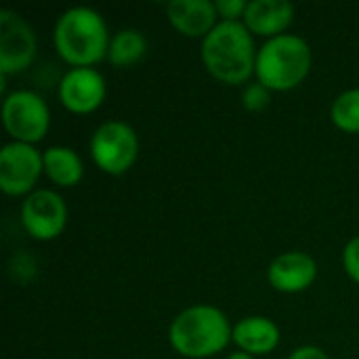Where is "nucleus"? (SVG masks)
<instances>
[{"mask_svg": "<svg viewBox=\"0 0 359 359\" xmlns=\"http://www.w3.org/2000/svg\"><path fill=\"white\" fill-rule=\"evenodd\" d=\"M202 61L225 84H244L257 72L255 42L240 21H221L202 42Z\"/></svg>", "mask_w": 359, "mask_h": 359, "instance_id": "1", "label": "nucleus"}, {"mask_svg": "<svg viewBox=\"0 0 359 359\" xmlns=\"http://www.w3.org/2000/svg\"><path fill=\"white\" fill-rule=\"evenodd\" d=\"M168 339L175 351L183 358L204 359L227 347L233 339V328L217 307L196 305L175 318Z\"/></svg>", "mask_w": 359, "mask_h": 359, "instance_id": "2", "label": "nucleus"}, {"mask_svg": "<svg viewBox=\"0 0 359 359\" xmlns=\"http://www.w3.org/2000/svg\"><path fill=\"white\" fill-rule=\"evenodd\" d=\"M109 36L103 17L86 6L69 8L55 27V46L63 61L76 67H88L101 61L109 50Z\"/></svg>", "mask_w": 359, "mask_h": 359, "instance_id": "3", "label": "nucleus"}, {"mask_svg": "<svg viewBox=\"0 0 359 359\" xmlns=\"http://www.w3.org/2000/svg\"><path fill=\"white\" fill-rule=\"evenodd\" d=\"M311 69L309 44L292 34L269 38L257 55V78L269 90L297 88Z\"/></svg>", "mask_w": 359, "mask_h": 359, "instance_id": "4", "label": "nucleus"}, {"mask_svg": "<svg viewBox=\"0 0 359 359\" xmlns=\"http://www.w3.org/2000/svg\"><path fill=\"white\" fill-rule=\"evenodd\" d=\"M2 122L17 143H38L50 124L48 105L32 90H15L2 103Z\"/></svg>", "mask_w": 359, "mask_h": 359, "instance_id": "5", "label": "nucleus"}, {"mask_svg": "<svg viewBox=\"0 0 359 359\" xmlns=\"http://www.w3.org/2000/svg\"><path fill=\"white\" fill-rule=\"evenodd\" d=\"M95 164L107 175H124L139 156V139L124 122L101 124L90 139Z\"/></svg>", "mask_w": 359, "mask_h": 359, "instance_id": "6", "label": "nucleus"}, {"mask_svg": "<svg viewBox=\"0 0 359 359\" xmlns=\"http://www.w3.org/2000/svg\"><path fill=\"white\" fill-rule=\"evenodd\" d=\"M36 57V36L29 23L13 13L0 11V74H17L32 65Z\"/></svg>", "mask_w": 359, "mask_h": 359, "instance_id": "7", "label": "nucleus"}, {"mask_svg": "<svg viewBox=\"0 0 359 359\" xmlns=\"http://www.w3.org/2000/svg\"><path fill=\"white\" fill-rule=\"evenodd\" d=\"M44 172L42 156L27 143H8L0 151V189L6 196L29 194Z\"/></svg>", "mask_w": 359, "mask_h": 359, "instance_id": "8", "label": "nucleus"}, {"mask_svg": "<svg viewBox=\"0 0 359 359\" xmlns=\"http://www.w3.org/2000/svg\"><path fill=\"white\" fill-rule=\"evenodd\" d=\"M21 223L36 240H55L67 225V206L59 194L50 189H38L25 198Z\"/></svg>", "mask_w": 359, "mask_h": 359, "instance_id": "9", "label": "nucleus"}, {"mask_svg": "<svg viewBox=\"0 0 359 359\" xmlns=\"http://www.w3.org/2000/svg\"><path fill=\"white\" fill-rule=\"evenodd\" d=\"M59 99L74 114H90L105 99V80L93 67H74L59 84Z\"/></svg>", "mask_w": 359, "mask_h": 359, "instance_id": "10", "label": "nucleus"}, {"mask_svg": "<svg viewBox=\"0 0 359 359\" xmlns=\"http://www.w3.org/2000/svg\"><path fill=\"white\" fill-rule=\"evenodd\" d=\"M318 276L316 261L305 252H286L278 257L269 267V282L280 292H303Z\"/></svg>", "mask_w": 359, "mask_h": 359, "instance_id": "11", "label": "nucleus"}, {"mask_svg": "<svg viewBox=\"0 0 359 359\" xmlns=\"http://www.w3.org/2000/svg\"><path fill=\"white\" fill-rule=\"evenodd\" d=\"M168 21L189 38L208 36L217 27V6L210 0H172L166 8Z\"/></svg>", "mask_w": 359, "mask_h": 359, "instance_id": "12", "label": "nucleus"}, {"mask_svg": "<svg viewBox=\"0 0 359 359\" xmlns=\"http://www.w3.org/2000/svg\"><path fill=\"white\" fill-rule=\"evenodd\" d=\"M292 17L294 8L286 0H252L244 13V25L252 34L276 38L292 23Z\"/></svg>", "mask_w": 359, "mask_h": 359, "instance_id": "13", "label": "nucleus"}, {"mask_svg": "<svg viewBox=\"0 0 359 359\" xmlns=\"http://www.w3.org/2000/svg\"><path fill=\"white\" fill-rule=\"evenodd\" d=\"M233 341L248 355H265L278 347L280 330L267 318H244L233 326Z\"/></svg>", "mask_w": 359, "mask_h": 359, "instance_id": "14", "label": "nucleus"}, {"mask_svg": "<svg viewBox=\"0 0 359 359\" xmlns=\"http://www.w3.org/2000/svg\"><path fill=\"white\" fill-rule=\"evenodd\" d=\"M46 177L59 187H74L84 175L80 156L69 147H48L42 154Z\"/></svg>", "mask_w": 359, "mask_h": 359, "instance_id": "15", "label": "nucleus"}, {"mask_svg": "<svg viewBox=\"0 0 359 359\" xmlns=\"http://www.w3.org/2000/svg\"><path fill=\"white\" fill-rule=\"evenodd\" d=\"M145 50H147V40H145V36L141 32L122 29L111 38L107 59L116 67H128V65L137 63L145 55Z\"/></svg>", "mask_w": 359, "mask_h": 359, "instance_id": "16", "label": "nucleus"}, {"mask_svg": "<svg viewBox=\"0 0 359 359\" xmlns=\"http://www.w3.org/2000/svg\"><path fill=\"white\" fill-rule=\"evenodd\" d=\"M332 122L345 133H359V88L343 93L330 109Z\"/></svg>", "mask_w": 359, "mask_h": 359, "instance_id": "17", "label": "nucleus"}, {"mask_svg": "<svg viewBox=\"0 0 359 359\" xmlns=\"http://www.w3.org/2000/svg\"><path fill=\"white\" fill-rule=\"evenodd\" d=\"M242 101H244V107L248 111H261L269 105L271 101V90L267 86H263L261 82L257 84H248L244 95H242Z\"/></svg>", "mask_w": 359, "mask_h": 359, "instance_id": "18", "label": "nucleus"}, {"mask_svg": "<svg viewBox=\"0 0 359 359\" xmlns=\"http://www.w3.org/2000/svg\"><path fill=\"white\" fill-rule=\"evenodd\" d=\"M343 265H345L347 276L359 284V236L347 244V248L343 252Z\"/></svg>", "mask_w": 359, "mask_h": 359, "instance_id": "19", "label": "nucleus"}, {"mask_svg": "<svg viewBox=\"0 0 359 359\" xmlns=\"http://www.w3.org/2000/svg\"><path fill=\"white\" fill-rule=\"evenodd\" d=\"M215 6H217V13L223 17V21H238V17H244L248 2H244V0H217Z\"/></svg>", "mask_w": 359, "mask_h": 359, "instance_id": "20", "label": "nucleus"}, {"mask_svg": "<svg viewBox=\"0 0 359 359\" xmlns=\"http://www.w3.org/2000/svg\"><path fill=\"white\" fill-rule=\"evenodd\" d=\"M288 359H328V355L318 347H301V349L292 351Z\"/></svg>", "mask_w": 359, "mask_h": 359, "instance_id": "21", "label": "nucleus"}, {"mask_svg": "<svg viewBox=\"0 0 359 359\" xmlns=\"http://www.w3.org/2000/svg\"><path fill=\"white\" fill-rule=\"evenodd\" d=\"M227 359H255L252 355H248V353H244V351H240V353H231Z\"/></svg>", "mask_w": 359, "mask_h": 359, "instance_id": "22", "label": "nucleus"}]
</instances>
